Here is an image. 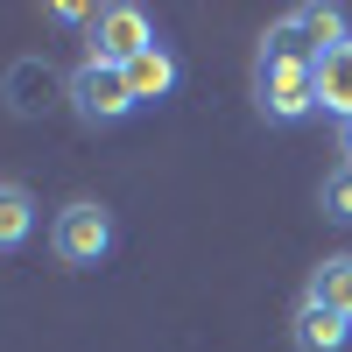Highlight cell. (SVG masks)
I'll use <instances>...</instances> for the list:
<instances>
[{"mask_svg":"<svg viewBox=\"0 0 352 352\" xmlns=\"http://www.w3.org/2000/svg\"><path fill=\"white\" fill-rule=\"evenodd\" d=\"M50 254L64 261V268H99V261L113 254V212H106V204H92V197L64 204L56 226H50Z\"/></svg>","mask_w":352,"mask_h":352,"instance_id":"1","label":"cell"},{"mask_svg":"<svg viewBox=\"0 0 352 352\" xmlns=\"http://www.w3.org/2000/svg\"><path fill=\"white\" fill-rule=\"evenodd\" d=\"M254 106L268 113V120H303V113L317 106V64H289V56L261 50V64H254Z\"/></svg>","mask_w":352,"mask_h":352,"instance_id":"2","label":"cell"},{"mask_svg":"<svg viewBox=\"0 0 352 352\" xmlns=\"http://www.w3.org/2000/svg\"><path fill=\"white\" fill-rule=\"evenodd\" d=\"M345 43V14L338 8H289L268 28V56H289V64H324V50Z\"/></svg>","mask_w":352,"mask_h":352,"instance_id":"3","label":"cell"},{"mask_svg":"<svg viewBox=\"0 0 352 352\" xmlns=\"http://www.w3.org/2000/svg\"><path fill=\"white\" fill-rule=\"evenodd\" d=\"M64 92H71V113H78L85 127H113V120L134 113V92H127V71L120 64H92V56H85Z\"/></svg>","mask_w":352,"mask_h":352,"instance_id":"4","label":"cell"},{"mask_svg":"<svg viewBox=\"0 0 352 352\" xmlns=\"http://www.w3.org/2000/svg\"><path fill=\"white\" fill-rule=\"evenodd\" d=\"M141 50H155V28L141 8H99L92 14V64H134Z\"/></svg>","mask_w":352,"mask_h":352,"instance_id":"5","label":"cell"},{"mask_svg":"<svg viewBox=\"0 0 352 352\" xmlns=\"http://www.w3.org/2000/svg\"><path fill=\"white\" fill-rule=\"evenodd\" d=\"M289 338H296V352H345L352 345V324H345L338 310H324V303L303 296V310L289 317Z\"/></svg>","mask_w":352,"mask_h":352,"instance_id":"6","label":"cell"},{"mask_svg":"<svg viewBox=\"0 0 352 352\" xmlns=\"http://www.w3.org/2000/svg\"><path fill=\"white\" fill-rule=\"evenodd\" d=\"M317 106L338 113V127L352 120V36L338 50H324V64H317Z\"/></svg>","mask_w":352,"mask_h":352,"instance_id":"7","label":"cell"},{"mask_svg":"<svg viewBox=\"0 0 352 352\" xmlns=\"http://www.w3.org/2000/svg\"><path fill=\"white\" fill-rule=\"evenodd\" d=\"M127 92H134V106H155V99H169L176 92V56L155 43V50H141L134 64H127Z\"/></svg>","mask_w":352,"mask_h":352,"instance_id":"8","label":"cell"},{"mask_svg":"<svg viewBox=\"0 0 352 352\" xmlns=\"http://www.w3.org/2000/svg\"><path fill=\"white\" fill-rule=\"evenodd\" d=\"M310 303L338 310L345 324H352V254H331V261H317V268H310Z\"/></svg>","mask_w":352,"mask_h":352,"instance_id":"9","label":"cell"},{"mask_svg":"<svg viewBox=\"0 0 352 352\" xmlns=\"http://www.w3.org/2000/svg\"><path fill=\"white\" fill-rule=\"evenodd\" d=\"M28 232H36V197L21 184H0V254L28 247Z\"/></svg>","mask_w":352,"mask_h":352,"instance_id":"10","label":"cell"},{"mask_svg":"<svg viewBox=\"0 0 352 352\" xmlns=\"http://www.w3.org/2000/svg\"><path fill=\"white\" fill-rule=\"evenodd\" d=\"M317 204H324V219H331V226H352V169L324 176V190H317Z\"/></svg>","mask_w":352,"mask_h":352,"instance_id":"11","label":"cell"},{"mask_svg":"<svg viewBox=\"0 0 352 352\" xmlns=\"http://www.w3.org/2000/svg\"><path fill=\"white\" fill-rule=\"evenodd\" d=\"M338 148H345V169H352V120L338 127Z\"/></svg>","mask_w":352,"mask_h":352,"instance_id":"12","label":"cell"}]
</instances>
